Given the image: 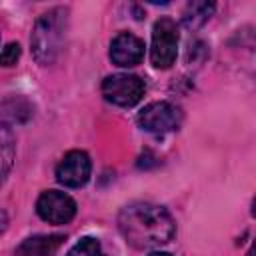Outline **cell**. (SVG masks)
<instances>
[{"label":"cell","mask_w":256,"mask_h":256,"mask_svg":"<svg viewBox=\"0 0 256 256\" xmlns=\"http://www.w3.org/2000/svg\"><path fill=\"white\" fill-rule=\"evenodd\" d=\"M18 58H20V44L10 42L0 52V66H14L18 62Z\"/></svg>","instance_id":"5bb4252c"},{"label":"cell","mask_w":256,"mask_h":256,"mask_svg":"<svg viewBox=\"0 0 256 256\" xmlns=\"http://www.w3.org/2000/svg\"><path fill=\"white\" fill-rule=\"evenodd\" d=\"M92 172L90 156L84 150H70L56 166V180L66 188H80L88 182Z\"/></svg>","instance_id":"52a82bcc"},{"label":"cell","mask_w":256,"mask_h":256,"mask_svg":"<svg viewBox=\"0 0 256 256\" xmlns=\"http://www.w3.org/2000/svg\"><path fill=\"white\" fill-rule=\"evenodd\" d=\"M16 158V142L14 134L8 126H0V186L6 180L8 172L12 170Z\"/></svg>","instance_id":"8fae6325"},{"label":"cell","mask_w":256,"mask_h":256,"mask_svg":"<svg viewBox=\"0 0 256 256\" xmlns=\"http://www.w3.org/2000/svg\"><path fill=\"white\" fill-rule=\"evenodd\" d=\"M148 256H172V254H168V252H152Z\"/></svg>","instance_id":"2e32d148"},{"label":"cell","mask_w":256,"mask_h":256,"mask_svg":"<svg viewBox=\"0 0 256 256\" xmlns=\"http://www.w3.org/2000/svg\"><path fill=\"white\" fill-rule=\"evenodd\" d=\"M144 80L134 74H112L102 82V96L116 106L130 108L138 104L144 96Z\"/></svg>","instance_id":"277c9868"},{"label":"cell","mask_w":256,"mask_h":256,"mask_svg":"<svg viewBox=\"0 0 256 256\" xmlns=\"http://www.w3.org/2000/svg\"><path fill=\"white\" fill-rule=\"evenodd\" d=\"M2 110H4V116L12 122H26L32 116V106L22 96H12L10 100H6Z\"/></svg>","instance_id":"7c38bea8"},{"label":"cell","mask_w":256,"mask_h":256,"mask_svg":"<svg viewBox=\"0 0 256 256\" xmlns=\"http://www.w3.org/2000/svg\"><path fill=\"white\" fill-rule=\"evenodd\" d=\"M66 28H68V8L64 6H54L42 16H38L30 34V48L38 64L48 66L58 58L64 46Z\"/></svg>","instance_id":"7a4b0ae2"},{"label":"cell","mask_w":256,"mask_h":256,"mask_svg":"<svg viewBox=\"0 0 256 256\" xmlns=\"http://www.w3.org/2000/svg\"><path fill=\"white\" fill-rule=\"evenodd\" d=\"M176 54H178V26L172 18L162 16L154 22L152 28L150 62L154 68L166 70L174 64Z\"/></svg>","instance_id":"3957f363"},{"label":"cell","mask_w":256,"mask_h":256,"mask_svg":"<svg viewBox=\"0 0 256 256\" xmlns=\"http://www.w3.org/2000/svg\"><path fill=\"white\" fill-rule=\"evenodd\" d=\"M118 228L126 242L138 250L168 244L176 234V224L164 206L152 202H132L118 214Z\"/></svg>","instance_id":"6da1fadb"},{"label":"cell","mask_w":256,"mask_h":256,"mask_svg":"<svg viewBox=\"0 0 256 256\" xmlns=\"http://www.w3.org/2000/svg\"><path fill=\"white\" fill-rule=\"evenodd\" d=\"M38 216L48 224H68L76 216V202L60 190H46L36 200Z\"/></svg>","instance_id":"8992f818"},{"label":"cell","mask_w":256,"mask_h":256,"mask_svg":"<svg viewBox=\"0 0 256 256\" xmlns=\"http://www.w3.org/2000/svg\"><path fill=\"white\" fill-rule=\"evenodd\" d=\"M8 228V214L4 210H0V234H4Z\"/></svg>","instance_id":"9a60e30c"},{"label":"cell","mask_w":256,"mask_h":256,"mask_svg":"<svg viewBox=\"0 0 256 256\" xmlns=\"http://www.w3.org/2000/svg\"><path fill=\"white\" fill-rule=\"evenodd\" d=\"M64 238L62 236H32L26 238L18 248H16V256H50L56 252V248L60 246Z\"/></svg>","instance_id":"9c48e42d"},{"label":"cell","mask_w":256,"mask_h":256,"mask_svg":"<svg viewBox=\"0 0 256 256\" xmlns=\"http://www.w3.org/2000/svg\"><path fill=\"white\" fill-rule=\"evenodd\" d=\"M246 256H254V252H252V250H248V254H246Z\"/></svg>","instance_id":"e0dca14e"},{"label":"cell","mask_w":256,"mask_h":256,"mask_svg":"<svg viewBox=\"0 0 256 256\" xmlns=\"http://www.w3.org/2000/svg\"><path fill=\"white\" fill-rule=\"evenodd\" d=\"M66 256H104V250H102V244L98 242V238L84 236L68 250Z\"/></svg>","instance_id":"4fadbf2b"},{"label":"cell","mask_w":256,"mask_h":256,"mask_svg":"<svg viewBox=\"0 0 256 256\" xmlns=\"http://www.w3.org/2000/svg\"><path fill=\"white\" fill-rule=\"evenodd\" d=\"M216 4L214 2H206V0H196V2H188L184 12H182V24L188 30H196L200 28L204 22H208V18L212 16Z\"/></svg>","instance_id":"30bf717a"},{"label":"cell","mask_w":256,"mask_h":256,"mask_svg":"<svg viewBox=\"0 0 256 256\" xmlns=\"http://www.w3.org/2000/svg\"><path fill=\"white\" fill-rule=\"evenodd\" d=\"M108 54H110L112 64L120 68H132L140 64L144 58V42L130 32H120L112 38Z\"/></svg>","instance_id":"ba28073f"},{"label":"cell","mask_w":256,"mask_h":256,"mask_svg":"<svg viewBox=\"0 0 256 256\" xmlns=\"http://www.w3.org/2000/svg\"><path fill=\"white\" fill-rule=\"evenodd\" d=\"M138 124L146 132H154V134L172 132L182 124V110L166 100L150 102L138 112Z\"/></svg>","instance_id":"5b68a950"}]
</instances>
